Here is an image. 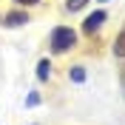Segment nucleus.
<instances>
[{"label":"nucleus","instance_id":"obj_1","mask_svg":"<svg viewBox=\"0 0 125 125\" xmlns=\"http://www.w3.org/2000/svg\"><path fill=\"white\" fill-rule=\"evenodd\" d=\"M77 43V34L68 29V26H57L54 31H51V48H54L57 54H62V51H68L71 46Z\"/></svg>","mask_w":125,"mask_h":125},{"label":"nucleus","instance_id":"obj_7","mask_svg":"<svg viewBox=\"0 0 125 125\" xmlns=\"http://www.w3.org/2000/svg\"><path fill=\"white\" fill-rule=\"evenodd\" d=\"M88 0H68V3H65V6H68V11H77V9H83L85 6Z\"/></svg>","mask_w":125,"mask_h":125},{"label":"nucleus","instance_id":"obj_2","mask_svg":"<svg viewBox=\"0 0 125 125\" xmlns=\"http://www.w3.org/2000/svg\"><path fill=\"white\" fill-rule=\"evenodd\" d=\"M102 20H105V11H94V14H88V17H85V31L94 34V31L102 26Z\"/></svg>","mask_w":125,"mask_h":125},{"label":"nucleus","instance_id":"obj_8","mask_svg":"<svg viewBox=\"0 0 125 125\" xmlns=\"http://www.w3.org/2000/svg\"><path fill=\"white\" fill-rule=\"evenodd\" d=\"M14 3H20V6H34V3H40V0H14Z\"/></svg>","mask_w":125,"mask_h":125},{"label":"nucleus","instance_id":"obj_9","mask_svg":"<svg viewBox=\"0 0 125 125\" xmlns=\"http://www.w3.org/2000/svg\"><path fill=\"white\" fill-rule=\"evenodd\" d=\"M122 85H125V71H122Z\"/></svg>","mask_w":125,"mask_h":125},{"label":"nucleus","instance_id":"obj_5","mask_svg":"<svg viewBox=\"0 0 125 125\" xmlns=\"http://www.w3.org/2000/svg\"><path fill=\"white\" fill-rule=\"evenodd\" d=\"M114 54H117V57H125V31L117 37V43H114Z\"/></svg>","mask_w":125,"mask_h":125},{"label":"nucleus","instance_id":"obj_6","mask_svg":"<svg viewBox=\"0 0 125 125\" xmlns=\"http://www.w3.org/2000/svg\"><path fill=\"white\" fill-rule=\"evenodd\" d=\"M71 80H74V83H85V68H71Z\"/></svg>","mask_w":125,"mask_h":125},{"label":"nucleus","instance_id":"obj_4","mask_svg":"<svg viewBox=\"0 0 125 125\" xmlns=\"http://www.w3.org/2000/svg\"><path fill=\"white\" fill-rule=\"evenodd\" d=\"M48 74H51V62H48V60H40L37 62V80H48Z\"/></svg>","mask_w":125,"mask_h":125},{"label":"nucleus","instance_id":"obj_3","mask_svg":"<svg viewBox=\"0 0 125 125\" xmlns=\"http://www.w3.org/2000/svg\"><path fill=\"white\" fill-rule=\"evenodd\" d=\"M23 23H29V17L23 14V11H11V14H6V26H23Z\"/></svg>","mask_w":125,"mask_h":125}]
</instances>
